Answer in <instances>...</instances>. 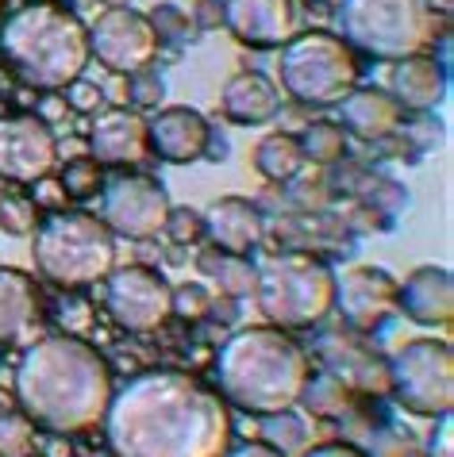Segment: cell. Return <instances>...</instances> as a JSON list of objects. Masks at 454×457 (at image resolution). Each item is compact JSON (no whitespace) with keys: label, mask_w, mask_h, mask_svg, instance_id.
I'll return each instance as SVG.
<instances>
[{"label":"cell","mask_w":454,"mask_h":457,"mask_svg":"<svg viewBox=\"0 0 454 457\" xmlns=\"http://www.w3.org/2000/svg\"><path fill=\"white\" fill-rule=\"evenodd\" d=\"M128 100H131V112H150V108H162V100H166V81H162L158 70H135L128 73Z\"/></svg>","instance_id":"d6a6232c"},{"label":"cell","mask_w":454,"mask_h":457,"mask_svg":"<svg viewBox=\"0 0 454 457\" xmlns=\"http://www.w3.org/2000/svg\"><path fill=\"white\" fill-rule=\"evenodd\" d=\"M397 288L400 281L377 265H347L335 273V303L350 331L370 335L389 315L397 312Z\"/></svg>","instance_id":"5bb4252c"},{"label":"cell","mask_w":454,"mask_h":457,"mask_svg":"<svg viewBox=\"0 0 454 457\" xmlns=\"http://www.w3.org/2000/svg\"><path fill=\"white\" fill-rule=\"evenodd\" d=\"M0 16H4V0H0Z\"/></svg>","instance_id":"ee69618b"},{"label":"cell","mask_w":454,"mask_h":457,"mask_svg":"<svg viewBox=\"0 0 454 457\" xmlns=\"http://www.w3.org/2000/svg\"><path fill=\"white\" fill-rule=\"evenodd\" d=\"M158 54V35L150 20L135 8H108L89 28V58L112 73L147 70Z\"/></svg>","instance_id":"7c38bea8"},{"label":"cell","mask_w":454,"mask_h":457,"mask_svg":"<svg viewBox=\"0 0 454 457\" xmlns=\"http://www.w3.org/2000/svg\"><path fill=\"white\" fill-rule=\"evenodd\" d=\"M31 235L35 270L58 288H89L116 270V235L89 212H50Z\"/></svg>","instance_id":"5b68a950"},{"label":"cell","mask_w":454,"mask_h":457,"mask_svg":"<svg viewBox=\"0 0 454 457\" xmlns=\"http://www.w3.org/2000/svg\"><path fill=\"white\" fill-rule=\"evenodd\" d=\"M150 154L147 120L131 108H105L89 123V158L97 166H139Z\"/></svg>","instance_id":"2e32d148"},{"label":"cell","mask_w":454,"mask_h":457,"mask_svg":"<svg viewBox=\"0 0 454 457\" xmlns=\"http://www.w3.org/2000/svg\"><path fill=\"white\" fill-rule=\"evenodd\" d=\"M212 373L227 408L247 415H277L297 408L300 388L312 377V361L277 327H243L216 350Z\"/></svg>","instance_id":"3957f363"},{"label":"cell","mask_w":454,"mask_h":457,"mask_svg":"<svg viewBox=\"0 0 454 457\" xmlns=\"http://www.w3.org/2000/svg\"><path fill=\"white\" fill-rule=\"evenodd\" d=\"M389 396L416 419L454 408V350L447 338H412L389 358Z\"/></svg>","instance_id":"9c48e42d"},{"label":"cell","mask_w":454,"mask_h":457,"mask_svg":"<svg viewBox=\"0 0 454 457\" xmlns=\"http://www.w3.org/2000/svg\"><path fill=\"white\" fill-rule=\"evenodd\" d=\"M20 411L50 435H89L105 423L116 392L105 353L78 335L35 338L16 361Z\"/></svg>","instance_id":"7a4b0ae2"},{"label":"cell","mask_w":454,"mask_h":457,"mask_svg":"<svg viewBox=\"0 0 454 457\" xmlns=\"http://www.w3.org/2000/svg\"><path fill=\"white\" fill-rule=\"evenodd\" d=\"M35 204L28 196H0V231L12 238H23L35 231Z\"/></svg>","instance_id":"e575fe53"},{"label":"cell","mask_w":454,"mask_h":457,"mask_svg":"<svg viewBox=\"0 0 454 457\" xmlns=\"http://www.w3.org/2000/svg\"><path fill=\"white\" fill-rule=\"evenodd\" d=\"M212 292L205 285H181L173 288V315H181L185 323H200L212 315Z\"/></svg>","instance_id":"d590c367"},{"label":"cell","mask_w":454,"mask_h":457,"mask_svg":"<svg viewBox=\"0 0 454 457\" xmlns=\"http://www.w3.org/2000/svg\"><path fill=\"white\" fill-rule=\"evenodd\" d=\"M300 457H366L362 450H355L350 442H327V446H316V450H305Z\"/></svg>","instance_id":"60d3db41"},{"label":"cell","mask_w":454,"mask_h":457,"mask_svg":"<svg viewBox=\"0 0 454 457\" xmlns=\"http://www.w3.org/2000/svg\"><path fill=\"white\" fill-rule=\"evenodd\" d=\"M58 166V135L31 112L0 116V177L12 185H35Z\"/></svg>","instance_id":"4fadbf2b"},{"label":"cell","mask_w":454,"mask_h":457,"mask_svg":"<svg viewBox=\"0 0 454 457\" xmlns=\"http://www.w3.org/2000/svg\"><path fill=\"white\" fill-rule=\"evenodd\" d=\"M255 170L266 177V181H273V185L297 181L300 170H305V154H300L297 135L277 131V135L262 138V143L255 146Z\"/></svg>","instance_id":"d4e9b609"},{"label":"cell","mask_w":454,"mask_h":457,"mask_svg":"<svg viewBox=\"0 0 454 457\" xmlns=\"http://www.w3.org/2000/svg\"><path fill=\"white\" fill-rule=\"evenodd\" d=\"M112 457H227L231 408L181 370H147L120 385L105 411Z\"/></svg>","instance_id":"6da1fadb"},{"label":"cell","mask_w":454,"mask_h":457,"mask_svg":"<svg viewBox=\"0 0 454 457\" xmlns=\"http://www.w3.org/2000/svg\"><path fill=\"white\" fill-rule=\"evenodd\" d=\"M324 358H327V373H335L350 392L362 396H389V361L366 350H339L332 338L324 342Z\"/></svg>","instance_id":"cb8c5ba5"},{"label":"cell","mask_w":454,"mask_h":457,"mask_svg":"<svg viewBox=\"0 0 454 457\" xmlns=\"http://www.w3.org/2000/svg\"><path fill=\"white\" fill-rule=\"evenodd\" d=\"M258 430H262V442L273 446L282 457H300L308 450V423L300 415H293V408L277 411V415H262Z\"/></svg>","instance_id":"f1b7e54d"},{"label":"cell","mask_w":454,"mask_h":457,"mask_svg":"<svg viewBox=\"0 0 454 457\" xmlns=\"http://www.w3.org/2000/svg\"><path fill=\"white\" fill-rule=\"evenodd\" d=\"M277 78L297 104L327 108L358 85V58L335 31H305L282 46Z\"/></svg>","instance_id":"ba28073f"},{"label":"cell","mask_w":454,"mask_h":457,"mask_svg":"<svg viewBox=\"0 0 454 457\" xmlns=\"http://www.w3.org/2000/svg\"><path fill=\"white\" fill-rule=\"evenodd\" d=\"M28 200H31L35 208L62 212V204H66L70 196H66V188H62V181H58V177H50V173H46V177H39V181L31 185V196H28Z\"/></svg>","instance_id":"f35d334b"},{"label":"cell","mask_w":454,"mask_h":457,"mask_svg":"<svg viewBox=\"0 0 454 457\" xmlns=\"http://www.w3.org/2000/svg\"><path fill=\"white\" fill-rule=\"evenodd\" d=\"M170 196L155 177L147 173H116L100 185V223L120 238H147L162 235V223L170 215Z\"/></svg>","instance_id":"8fae6325"},{"label":"cell","mask_w":454,"mask_h":457,"mask_svg":"<svg viewBox=\"0 0 454 457\" xmlns=\"http://www.w3.org/2000/svg\"><path fill=\"white\" fill-rule=\"evenodd\" d=\"M105 308L128 335H155L173 315V288L150 265H120L105 277Z\"/></svg>","instance_id":"30bf717a"},{"label":"cell","mask_w":454,"mask_h":457,"mask_svg":"<svg viewBox=\"0 0 454 457\" xmlns=\"http://www.w3.org/2000/svg\"><path fill=\"white\" fill-rule=\"evenodd\" d=\"M108 8H128V0H105Z\"/></svg>","instance_id":"7bdbcfd3"},{"label":"cell","mask_w":454,"mask_h":457,"mask_svg":"<svg viewBox=\"0 0 454 457\" xmlns=\"http://www.w3.org/2000/svg\"><path fill=\"white\" fill-rule=\"evenodd\" d=\"M255 303L277 331H308L335 303V270L312 253H273L255 270Z\"/></svg>","instance_id":"52a82bcc"},{"label":"cell","mask_w":454,"mask_h":457,"mask_svg":"<svg viewBox=\"0 0 454 457\" xmlns=\"http://www.w3.org/2000/svg\"><path fill=\"white\" fill-rule=\"evenodd\" d=\"M227 457H282V453L273 446H266V442H247V446H231Z\"/></svg>","instance_id":"b9f144b4"},{"label":"cell","mask_w":454,"mask_h":457,"mask_svg":"<svg viewBox=\"0 0 454 457\" xmlns=\"http://www.w3.org/2000/svg\"><path fill=\"white\" fill-rule=\"evenodd\" d=\"M39 323V288L28 273L0 270V346H16Z\"/></svg>","instance_id":"603a6c76"},{"label":"cell","mask_w":454,"mask_h":457,"mask_svg":"<svg viewBox=\"0 0 454 457\" xmlns=\"http://www.w3.org/2000/svg\"><path fill=\"white\" fill-rule=\"evenodd\" d=\"M35 453V423L28 415H0V457H31Z\"/></svg>","instance_id":"1f68e13d"},{"label":"cell","mask_w":454,"mask_h":457,"mask_svg":"<svg viewBox=\"0 0 454 457\" xmlns=\"http://www.w3.org/2000/svg\"><path fill=\"white\" fill-rule=\"evenodd\" d=\"M300 143V154H305V162H312V166H332V162H339L347 154V131L332 120H316L308 123L305 131L297 135Z\"/></svg>","instance_id":"83f0119b"},{"label":"cell","mask_w":454,"mask_h":457,"mask_svg":"<svg viewBox=\"0 0 454 457\" xmlns=\"http://www.w3.org/2000/svg\"><path fill=\"white\" fill-rule=\"evenodd\" d=\"M262 231H266L262 212L250 204L247 196H220V200H212L205 212V238L212 243V250H220V253L247 258V253L262 243Z\"/></svg>","instance_id":"d6986e66"},{"label":"cell","mask_w":454,"mask_h":457,"mask_svg":"<svg viewBox=\"0 0 454 457\" xmlns=\"http://www.w3.org/2000/svg\"><path fill=\"white\" fill-rule=\"evenodd\" d=\"M62 96H66V104H70L73 112H85V116H97V112H105V108H108L105 88H100L97 81H89V78L70 81L66 88H62Z\"/></svg>","instance_id":"74e56055"},{"label":"cell","mask_w":454,"mask_h":457,"mask_svg":"<svg viewBox=\"0 0 454 457\" xmlns=\"http://www.w3.org/2000/svg\"><path fill=\"white\" fill-rule=\"evenodd\" d=\"M397 312L420 327H450L454 320V281L443 265H420L397 288Z\"/></svg>","instance_id":"ac0fdd59"},{"label":"cell","mask_w":454,"mask_h":457,"mask_svg":"<svg viewBox=\"0 0 454 457\" xmlns=\"http://www.w3.org/2000/svg\"><path fill=\"white\" fill-rule=\"evenodd\" d=\"M58 181H62V188H66L70 200H89V196L100 193V185H105V173H100V166H97L89 154H81V158H70L66 166L58 170Z\"/></svg>","instance_id":"f546056e"},{"label":"cell","mask_w":454,"mask_h":457,"mask_svg":"<svg viewBox=\"0 0 454 457\" xmlns=\"http://www.w3.org/2000/svg\"><path fill=\"white\" fill-rule=\"evenodd\" d=\"M339 116H343V131H350L362 143H382L400 127L405 108L397 104L385 88H350V93L339 100Z\"/></svg>","instance_id":"7402d4cb"},{"label":"cell","mask_w":454,"mask_h":457,"mask_svg":"<svg viewBox=\"0 0 454 457\" xmlns=\"http://www.w3.org/2000/svg\"><path fill=\"white\" fill-rule=\"evenodd\" d=\"M220 112L235 127H262L277 120V112H282V88L255 70L235 73V78H227L220 93Z\"/></svg>","instance_id":"44dd1931"},{"label":"cell","mask_w":454,"mask_h":457,"mask_svg":"<svg viewBox=\"0 0 454 457\" xmlns=\"http://www.w3.org/2000/svg\"><path fill=\"white\" fill-rule=\"evenodd\" d=\"M162 235H170L173 246H197L205 238V215L193 208H170L166 223H162Z\"/></svg>","instance_id":"836d02e7"},{"label":"cell","mask_w":454,"mask_h":457,"mask_svg":"<svg viewBox=\"0 0 454 457\" xmlns=\"http://www.w3.org/2000/svg\"><path fill=\"white\" fill-rule=\"evenodd\" d=\"M0 58L23 85L62 93L89 66V28L50 0L23 4L0 23Z\"/></svg>","instance_id":"277c9868"},{"label":"cell","mask_w":454,"mask_h":457,"mask_svg":"<svg viewBox=\"0 0 454 457\" xmlns=\"http://www.w3.org/2000/svg\"><path fill=\"white\" fill-rule=\"evenodd\" d=\"M147 138H150V154H158L170 166H189V162L205 158L212 127L197 108H162L155 112V120H147Z\"/></svg>","instance_id":"e0dca14e"},{"label":"cell","mask_w":454,"mask_h":457,"mask_svg":"<svg viewBox=\"0 0 454 457\" xmlns=\"http://www.w3.org/2000/svg\"><path fill=\"white\" fill-rule=\"evenodd\" d=\"M350 446L362 450L366 457H412V438L393 427H370L350 435Z\"/></svg>","instance_id":"4dcf8cb0"},{"label":"cell","mask_w":454,"mask_h":457,"mask_svg":"<svg viewBox=\"0 0 454 457\" xmlns=\"http://www.w3.org/2000/svg\"><path fill=\"white\" fill-rule=\"evenodd\" d=\"M150 28H155V35H158V46L162 43H181L185 35H189V16L178 8V4H158L155 12H150Z\"/></svg>","instance_id":"8d00e7d4"},{"label":"cell","mask_w":454,"mask_h":457,"mask_svg":"<svg viewBox=\"0 0 454 457\" xmlns=\"http://www.w3.org/2000/svg\"><path fill=\"white\" fill-rule=\"evenodd\" d=\"M197 270L216 285L223 296L231 300H243V296H255V265L239 253H220V250H205L197 258Z\"/></svg>","instance_id":"484cf974"},{"label":"cell","mask_w":454,"mask_h":457,"mask_svg":"<svg viewBox=\"0 0 454 457\" xmlns=\"http://www.w3.org/2000/svg\"><path fill=\"white\" fill-rule=\"evenodd\" d=\"M427 457H454V419L450 415L435 419V430L427 438Z\"/></svg>","instance_id":"ab89813d"},{"label":"cell","mask_w":454,"mask_h":457,"mask_svg":"<svg viewBox=\"0 0 454 457\" xmlns=\"http://www.w3.org/2000/svg\"><path fill=\"white\" fill-rule=\"evenodd\" d=\"M389 96L408 112H432L447 96V66L427 54H412L393 62L389 73Z\"/></svg>","instance_id":"ffe728a7"},{"label":"cell","mask_w":454,"mask_h":457,"mask_svg":"<svg viewBox=\"0 0 454 457\" xmlns=\"http://www.w3.org/2000/svg\"><path fill=\"white\" fill-rule=\"evenodd\" d=\"M339 39L374 62L424 54L439 35V16L427 0H339Z\"/></svg>","instance_id":"8992f818"},{"label":"cell","mask_w":454,"mask_h":457,"mask_svg":"<svg viewBox=\"0 0 454 457\" xmlns=\"http://www.w3.org/2000/svg\"><path fill=\"white\" fill-rule=\"evenodd\" d=\"M297 403L308 415L343 419V415H350V388L335 373H320V377H308L305 380V388H300V400Z\"/></svg>","instance_id":"4316f807"},{"label":"cell","mask_w":454,"mask_h":457,"mask_svg":"<svg viewBox=\"0 0 454 457\" xmlns=\"http://www.w3.org/2000/svg\"><path fill=\"white\" fill-rule=\"evenodd\" d=\"M220 23L250 50H282L297 35V0H220Z\"/></svg>","instance_id":"9a60e30c"}]
</instances>
